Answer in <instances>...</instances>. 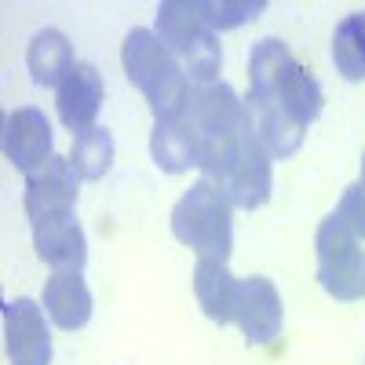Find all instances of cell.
Returning a JSON list of instances; mask_svg holds the SVG:
<instances>
[{"instance_id":"6da1fadb","label":"cell","mask_w":365,"mask_h":365,"mask_svg":"<svg viewBox=\"0 0 365 365\" xmlns=\"http://www.w3.org/2000/svg\"><path fill=\"white\" fill-rule=\"evenodd\" d=\"M245 113L256 139L270 158H292L303 132L322 113V84L296 55L274 37H263L249 55V96Z\"/></svg>"},{"instance_id":"7a4b0ae2","label":"cell","mask_w":365,"mask_h":365,"mask_svg":"<svg viewBox=\"0 0 365 365\" xmlns=\"http://www.w3.org/2000/svg\"><path fill=\"white\" fill-rule=\"evenodd\" d=\"M120 66H125L128 81L146 96L154 117H168L182 106V99L190 96V77L182 73L179 58L161 44L154 29H132L120 44Z\"/></svg>"},{"instance_id":"3957f363","label":"cell","mask_w":365,"mask_h":365,"mask_svg":"<svg viewBox=\"0 0 365 365\" xmlns=\"http://www.w3.org/2000/svg\"><path fill=\"white\" fill-rule=\"evenodd\" d=\"M154 34L179 58V66L190 77V84L220 81L223 48H220L216 29L201 19L197 0H165V4H158V29Z\"/></svg>"},{"instance_id":"277c9868","label":"cell","mask_w":365,"mask_h":365,"mask_svg":"<svg viewBox=\"0 0 365 365\" xmlns=\"http://www.w3.org/2000/svg\"><path fill=\"white\" fill-rule=\"evenodd\" d=\"M172 234L187 249H194L197 256L227 259L230 256V241H234L227 197L212 187L208 179L190 182V190L182 194L175 201V208H172Z\"/></svg>"},{"instance_id":"5b68a950","label":"cell","mask_w":365,"mask_h":365,"mask_svg":"<svg viewBox=\"0 0 365 365\" xmlns=\"http://www.w3.org/2000/svg\"><path fill=\"white\" fill-rule=\"evenodd\" d=\"M314 249H318V282H322V289L340 303L365 299V249H361V237L336 216V212L322 220Z\"/></svg>"},{"instance_id":"8992f818","label":"cell","mask_w":365,"mask_h":365,"mask_svg":"<svg viewBox=\"0 0 365 365\" xmlns=\"http://www.w3.org/2000/svg\"><path fill=\"white\" fill-rule=\"evenodd\" d=\"M270 154L263 150V143L256 139L252 125L245 120L234 150L227 154V161L220 165V172L212 175L208 182L216 187L230 208H259L267 205L270 197V187H274V172H270Z\"/></svg>"},{"instance_id":"52a82bcc","label":"cell","mask_w":365,"mask_h":365,"mask_svg":"<svg viewBox=\"0 0 365 365\" xmlns=\"http://www.w3.org/2000/svg\"><path fill=\"white\" fill-rule=\"evenodd\" d=\"M48 311L37 299H11L4 303V347L11 365H48L51 361V329Z\"/></svg>"},{"instance_id":"ba28073f","label":"cell","mask_w":365,"mask_h":365,"mask_svg":"<svg viewBox=\"0 0 365 365\" xmlns=\"http://www.w3.org/2000/svg\"><path fill=\"white\" fill-rule=\"evenodd\" d=\"M77 205V172L70 158H51L44 168L26 175V216L34 223L73 216Z\"/></svg>"},{"instance_id":"9c48e42d","label":"cell","mask_w":365,"mask_h":365,"mask_svg":"<svg viewBox=\"0 0 365 365\" xmlns=\"http://www.w3.org/2000/svg\"><path fill=\"white\" fill-rule=\"evenodd\" d=\"M282 296L267 278L252 274V278L237 282V303H234V325L249 344H270L282 332Z\"/></svg>"},{"instance_id":"30bf717a","label":"cell","mask_w":365,"mask_h":365,"mask_svg":"<svg viewBox=\"0 0 365 365\" xmlns=\"http://www.w3.org/2000/svg\"><path fill=\"white\" fill-rule=\"evenodd\" d=\"M51 125L48 117L34 106L11 110L4 120V158L19 168V172H37L44 168L55 154H51Z\"/></svg>"},{"instance_id":"8fae6325","label":"cell","mask_w":365,"mask_h":365,"mask_svg":"<svg viewBox=\"0 0 365 365\" xmlns=\"http://www.w3.org/2000/svg\"><path fill=\"white\" fill-rule=\"evenodd\" d=\"M99 106H103V73L91 63H77L66 73V81L55 88L58 120L70 132H88V128H96Z\"/></svg>"},{"instance_id":"7c38bea8","label":"cell","mask_w":365,"mask_h":365,"mask_svg":"<svg viewBox=\"0 0 365 365\" xmlns=\"http://www.w3.org/2000/svg\"><path fill=\"white\" fill-rule=\"evenodd\" d=\"M150 154H154V165L161 172H190L197 168V158H201V135L197 128L190 125L187 110H175L161 120H154V132H150Z\"/></svg>"},{"instance_id":"4fadbf2b","label":"cell","mask_w":365,"mask_h":365,"mask_svg":"<svg viewBox=\"0 0 365 365\" xmlns=\"http://www.w3.org/2000/svg\"><path fill=\"white\" fill-rule=\"evenodd\" d=\"M34 249L48 267H55V274H63V270L81 274L88 263V241H84V230L73 216L34 223Z\"/></svg>"},{"instance_id":"5bb4252c","label":"cell","mask_w":365,"mask_h":365,"mask_svg":"<svg viewBox=\"0 0 365 365\" xmlns=\"http://www.w3.org/2000/svg\"><path fill=\"white\" fill-rule=\"evenodd\" d=\"M237 282H241V278H234V274L227 270V259L197 256V267H194V296H197V303H201V311L216 322V325L234 322Z\"/></svg>"},{"instance_id":"9a60e30c","label":"cell","mask_w":365,"mask_h":365,"mask_svg":"<svg viewBox=\"0 0 365 365\" xmlns=\"http://www.w3.org/2000/svg\"><path fill=\"white\" fill-rule=\"evenodd\" d=\"M44 311L58 329H84L91 322V289L77 270L51 274L44 285Z\"/></svg>"},{"instance_id":"2e32d148","label":"cell","mask_w":365,"mask_h":365,"mask_svg":"<svg viewBox=\"0 0 365 365\" xmlns=\"http://www.w3.org/2000/svg\"><path fill=\"white\" fill-rule=\"evenodd\" d=\"M26 66L34 73L37 84L44 88H58L66 81V73L77 66L73 63V44L63 29H41L26 48Z\"/></svg>"},{"instance_id":"e0dca14e","label":"cell","mask_w":365,"mask_h":365,"mask_svg":"<svg viewBox=\"0 0 365 365\" xmlns=\"http://www.w3.org/2000/svg\"><path fill=\"white\" fill-rule=\"evenodd\" d=\"M332 63L344 81H365V8L332 29Z\"/></svg>"},{"instance_id":"ac0fdd59","label":"cell","mask_w":365,"mask_h":365,"mask_svg":"<svg viewBox=\"0 0 365 365\" xmlns=\"http://www.w3.org/2000/svg\"><path fill=\"white\" fill-rule=\"evenodd\" d=\"M70 165L77 172V179H103L113 165V135L106 128H88L73 135V150H70Z\"/></svg>"},{"instance_id":"d6986e66","label":"cell","mask_w":365,"mask_h":365,"mask_svg":"<svg viewBox=\"0 0 365 365\" xmlns=\"http://www.w3.org/2000/svg\"><path fill=\"white\" fill-rule=\"evenodd\" d=\"M267 4L263 0H197V11H201V19L216 29H234V26H245V22H252L259 11H263Z\"/></svg>"},{"instance_id":"ffe728a7","label":"cell","mask_w":365,"mask_h":365,"mask_svg":"<svg viewBox=\"0 0 365 365\" xmlns=\"http://www.w3.org/2000/svg\"><path fill=\"white\" fill-rule=\"evenodd\" d=\"M336 216H340V220H344V223L365 241V182H351V187L344 190Z\"/></svg>"},{"instance_id":"44dd1931","label":"cell","mask_w":365,"mask_h":365,"mask_svg":"<svg viewBox=\"0 0 365 365\" xmlns=\"http://www.w3.org/2000/svg\"><path fill=\"white\" fill-rule=\"evenodd\" d=\"M361 182H365V154H361Z\"/></svg>"}]
</instances>
